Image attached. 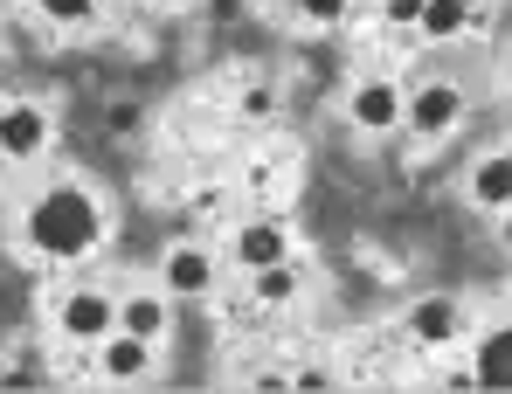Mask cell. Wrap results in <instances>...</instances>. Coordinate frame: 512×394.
Listing matches in <instances>:
<instances>
[{"instance_id": "obj_1", "label": "cell", "mask_w": 512, "mask_h": 394, "mask_svg": "<svg viewBox=\"0 0 512 394\" xmlns=\"http://www.w3.org/2000/svg\"><path fill=\"white\" fill-rule=\"evenodd\" d=\"M21 242L42 263H84L104 242V201L84 180H49L28 208H21Z\"/></svg>"}, {"instance_id": "obj_10", "label": "cell", "mask_w": 512, "mask_h": 394, "mask_svg": "<svg viewBox=\"0 0 512 394\" xmlns=\"http://www.w3.org/2000/svg\"><path fill=\"white\" fill-rule=\"evenodd\" d=\"M464 201L471 208H512V153H485L471 173H464Z\"/></svg>"}, {"instance_id": "obj_13", "label": "cell", "mask_w": 512, "mask_h": 394, "mask_svg": "<svg viewBox=\"0 0 512 394\" xmlns=\"http://www.w3.org/2000/svg\"><path fill=\"white\" fill-rule=\"evenodd\" d=\"M471 28H478V14L457 7V0H423V14H416V35H423V42H457V35H471Z\"/></svg>"}, {"instance_id": "obj_23", "label": "cell", "mask_w": 512, "mask_h": 394, "mask_svg": "<svg viewBox=\"0 0 512 394\" xmlns=\"http://www.w3.org/2000/svg\"><path fill=\"white\" fill-rule=\"evenodd\" d=\"M7 166H14V159H7V153H0V180H7Z\"/></svg>"}, {"instance_id": "obj_4", "label": "cell", "mask_w": 512, "mask_h": 394, "mask_svg": "<svg viewBox=\"0 0 512 394\" xmlns=\"http://www.w3.org/2000/svg\"><path fill=\"white\" fill-rule=\"evenodd\" d=\"M215 277H222V256H215L208 242H167V256H160V291H167L173 305L208 298Z\"/></svg>"}, {"instance_id": "obj_18", "label": "cell", "mask_w": 512, "mask_h": 394, "mask_svg": "<svg viewBox=\"0 0 512 394\" xmlns=\"http://www.w3.org/2000/svg\"><path fill=\"white\" fill-rule=\"evenodd\" d=\"M104 125H111L118 139H125V132H139V104H132V97H118V104L104 111Z\"/></svg>"}, {"instance_id": "obj_19", "label": "cell", "mask_w": 512, "mask_h": 394, "mask_svg": "<svg viewBox=\"0 0 512 394\" xmlns=\"http://www.w3.org/2000/svg\"><path fill=\"white\" fill-rule=\"evenodd\" d=\"M416 14H423V0H381V21L388 28H416Z\"/></svg>"}, {"instance_id": "obj_14", "label": "cell", "mask_w": 512, "mask_h": 394, "mask_svg": "<svg viewBox=\"0 0 512 394\" xmlns=\"http://www.w3.org/2000/svg\"><path fill=\"white\" fill-rule=\"evenodd\" d=\"M298 284H305V277L291 270V256H284V263H270V270H250V298H256V305H291V298H298Z\"/></svg>"}, {"instance_id": "obj_8", "label": "cell", "mask_w": 512, "mask_h": 394, "mask_svg": "<svg viewBox=\"0 0 512 394\" xmlns=\"http://www.w3.org/2000/svg\"><path fill=\"white\" fill-rule=\"evenodd\" d=\"M464 332H471V318H464V298H450V291H436V298H423V305H409V339H416L423 353L457 346Z\"/></svg>"}, {"instance_id": "obj_3", "label": "cell", "mask_w": 512, "mask_h": 394, "mask_svg": "<svg viewBox=\"0 0 512 394\" xmlns=\"http://www.w3.org/2000/svg\"><path fill=\"white\" fill-rule=\"evenodd\" d=\"M402 111H409V90H402L395 77H360V83H346V125H353V132L388 139V132H402Z\"/></svg>"}, {"instance_id": "obj_9", "label": "cell", "mask_w": 512, "mask_h": 394, "mask_svg": "<svg viewBox=\"0 0 512 394\" xmlns=\"http://www.w3.org/2000/svg\"><path fill=\"white\" fill-rule=\"evenodd\" d=\"M291 256V229L284 222H270V215H256V222H243L236 236H229V263L250 277V270H270V263H284Z\"/></svg>"}, {"instance_id": "obj_17", "label": "cell", "mask_w": 512, "mask_h": 394, "mask_svg": "<svg viewBox=\"0 0 512 394\" xmlns=\"http://www.w3.org/2000/svg\"><path fill=\"white\" fill-rule=\"evenodd\" d=\"M291 14L312 21V28H340L346 14H353V0H291Z\"/></svg>"}, {"instance_id": "obj_5", "label": "cell", "mask_w": 512, "mask_h": 394, "mask_svg": "<svg viewBox=\"0 0 512 394\" xmlns=\"http://www.w3.org/2000/svg\"><path fill=\"white\" fill-rule=\"evenodd\" d=\"M402 125H409L416 139H450V132L464 125V90H457L450 77L409 83V111H402Z\"/></svg>"}, {"instance_id": "obj_15", "label": "cell", "mask_w": 512, "mask_h": 394, "mask_svg": "<svg viewBox=\"0 0 512 394\" xmlns=\"http://www.w3.org/2000/svg\"><path fill=\"white\" fill-rule=\"evenodd\" d=\"M277 104H284V90H277L270 77H256V83H243V90H236V118H243V125L277 118Z\"/></svg>"}, {"instance_id": "obj_24", "label": "cell", "mask_w": 512, "mask_h": 394, "mask_svg": "<svg viewBox=\"0 0 512 394\" xmlns=\"http://www.w3.org/2000/svg\"><path fill=\"white\" fill-rule=\"evenodd\" d=\"M506 63H512V49H506Z\"/></svg>"}, {"instance_id": "obj_7", "label": "cell", "mask_w": 512, "mask_h": 394, "mask_svg": "<svg viewBox=\"0 0 512 394\" xmlns=\"http://www.w3.org/2000/svg\"><path fill=\"white\" fill-rule=\"evenodd\" d=\"M49 139H56V125H49L42 104H28V97H7V104H0V153L14 159V166L42 159V153H49Z\"/></svg>"}, {"instance_id": "obj_2", "label": "cell", "mask_w": 512, "mask_h": 394, "mask_svg": "<svg viewBox=\"0 0 512 394\" xmlns=\"http://www.w3.org/2000/svg\"><path fill=\"white\" fill-rule=\"evenodd\" d=\"M56 332H63L70 346H90V353H97V339L118 332V291H104V284H70V291L56 298Z\"/></svg>"}, {"instance_id": "obj_16", "label": "cell", "mask_w": 512, "mask_h": 394, "mask_svg": "<svg viewBox=\"0 0 512 394\" xmlns=\"http://www.w3.org/2000/svg\"><path fill=\"white\" fill-rule=\"evenodd\" d=\"M42 21H56V28H84V21H97V7L104 0H28Z\"/></svg>"}, {"instance_id": "obj_22", "label": "cell", "mask_w": 512, "mask_h": 394, "mask_svg": "<svg viewBox=\"0 0 512 394\" xmlns=\"http://www.w3.org/2000/svg\"><path fill=\"white\" fill-rule=\"evenodd\" d=\"M457 7H471V14H485V0H457Z\"/></svg>"}, {"instance_id": "obj_20", "label": "cell", "mask_w": 512, "mask_h": 394, "mask_svg": "<svg viewBox=\"0 0 512 394\" xmlns=\"http://www.w3.org/2000/svg\"><path fill=\"white\" fill-rule=\"evenodd\" d=\"M291 388H305V394L319 388V394H326V388H340V374H326V367H298V374H291Z\"/></svg>"}, {"instance_id": "obj_6", "label": "cell", "mask_w": 512, "mask_h": 394, "mask_svg": "<svg viewBox=\"0 0 512 394\" xmlns=\"http://www.w3.org/2000/svg\"><path fill=\"white\" fill-rule=\"evenodd\" d=\"M153 339H139V332H104L97 339V381H111V388H146L153 381Z\"/></svg>"}, {"instance_id": "obj_21", "label": "cell", "mask_w": 512, "mask_h": 394, "mask_svg": "<svg viewBox=\"0 0 512 394\" xmlns=\"http://www.w3.org/2000/svg\"><path fill=\"white\" fill-rule=\"evenodd\" d=\"M499 249H512V208H499Z\"/></svg>"}, {"instance_id": "obj_11", "label": "cell", "mask_w": 512, "mask_h": 394, "mask_svg": "<svg viewBox=\"0 0 512 394\" xmlns=\"http://www.w3.org/2000/svg\"><path fill=\"white\" fill-rule=\"evenodd\" d=\"M118 325L160 346V339L173 332V298L167 291H125V298H118Z\"/></svg>"}, {"instance_id": "obj_12", "label": "cell", "mask_w": 512, "mask_h": 394, "mask_svg": "<svg viewBox=\"0 0 512 394\" xmlns=\"http://www.w3.org/2000/svg\"><path fill=\"white\" fill-rule=\"evenodd\" d=\"M471 374L478 388H512V325H485L471 339Z\"/></svg>"}]
</instances>
